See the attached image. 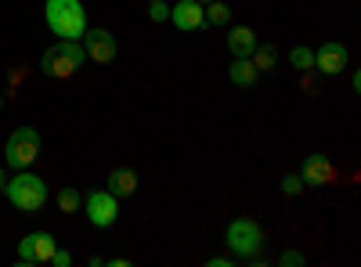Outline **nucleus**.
<instances>
[{"label":"nucleus","instance_id":"nucleus-1","mask_svg":"<svg viewBox=\"0 0 361 267\" xmlns=\"http://www.w3.org/2000/svg\"><path fill=\"white\" fill-rule=\"evenodd\" d=\"M44 22L58 40H80L87 33V8L80 0H47Z\"/></svg>","mask_w":361,"mask_h":267},{"label":"nucleus","instance_id":"nucleus-2","mask_svg":"<svg viewBox=\"0 0 361 267\" xmlns=\"http://www.w3.org/2000/svg\"><path fill=\"white\" fill-rule=\"evenodd\" d=\"M4 195H8V202L15 206V210H22V213H40L44 206H47V185H44V177L29 173V170H18L15 177H8Z\"/></svg>","mask_w":361,"mask_h":267},{"label":"nucleus","instance_id":"nucleus-3","mask_svg":"<svg viewBox=\"0 0 361 267\" xmlns=\"http://www.w3.org/2000/svg\"><path fill=\"white\" fill-rule=\"evenodd\" d=\"M83 62H87V51H83L80 40H58V44H51V47L40 54V69H44V76H51V80H69V76H76V73L83 69Z\"/></svg>","mask_w":361,"mask_h":267},{"label":"nucleus","instance_id":"nucleus-4","mask_svg":"<svg viewBox=\"0 0 361 267\" xmlns=\"http://www.w3.org/2000/svg\"><path fill=\"white\" fill-rule=\"evenodd\" d=\"M224 246L238 256V260H257L264 249V228L253 217H235L224 231Z\"/></svg>","mask_w":361,"mask_h":267},{"label":"nucleus","instance_id":"nucleus-5","mask_svg":"<svg viewBox=\"0 0 361 267\" xmlns=\"http://www.w3.org/2000/svg\"><path fill=\"white\" fill-rule=\"evenodd\" d=\"M40 156V130L37 127H18L4 144V163L15 170H29Z\"/></svg>","mask_w":361,"mask_h":267},{"label":"nucleus","instance_id":"nucleus-6","mask_svg":"<svg viewBox=\"0 0 361 267\" xmlns=\"http://www.w3.org/2000/svg\"><path fill=\"white\" fill-rule=\"evenodd\" d=\"M83 213L94 228H112L119 221V199L109 192V188H98V192H87L83 195Z\"/></svg>","mask_w":361,"mask_h":267},{"label":"nucleus","instance_id":"nucleus-7","mask_svg":"<svg viewBox=\"0 0 361 267\" xmlns=\"http://www.w3.org/2000/svg\"><path fill=\"white\" fill-rule=\"evenodd\" d=\"M54 249H58V242H54L51 231H29V235H22V242H18V263L22 267L51 263V253Z\"/></svg>","mask_w":361,"mask_h":267},{"label":"nucleus","instance_id":"nucleus-8","mask_svg":"<svg viewBox=\"0 0 361 267\" xmlns=\"http://www.w3.org/2000/svg\"><path fill=\"white\" fill-rule=\"evenodd\" d=\"M80 44H83V51H87V58L90 62H98V66H109V62H116V37L109 33V29H98V25H87V33L80 37Z\"/></svg>","mask_w":361,"mask_h":267},{"label":"nucleus","instance_id":"nucleus-9","mask_svg":"<svg viewBox=\"0 0 361 267\" xmlns=\"http://www.w3.org/2000/svg\"><path fill=\"white\" fill-rule=\"evenodd\" d=\"M300 181H304V188H325V185H333L336 181V166L329 156L314 152L304 159V170H300Z\"/></svg>","mask_w":361,"mask_h":267},{"label":"nucleus","instance_id":"nucleus-10","mask_svg":"<svg viewBox=\"0 0 361 267\" xmlns=\"http://www.w3.org/2000/svg\"><path fill=\"white\" fill-rule=\"evenodd\" d=\"M170 22L180 33H199V29H206V11H202L199 0H177L170 8Z\"/></svg>","mask_w":361,"mask_h":267},{"label":"nucleus","instance_id":"nucleus-11","mask_svg":"<svg viewBox=\"0 0 361 267\" xmlns=\"http://www.w3.org/2000/svg\"><path fill=\"white\" fill-rule=\"evenodd\" d=\"M314 69H318L322 76H340V73L347 69V47H343L340 40L322 44V47L314 51Z\"/></svg>","mask_w":361,"mask_h":267},{"label":"nucleus","instance_id":"nucleus-12","mask_svg":"<svg viewBox=\"0 0 361 267\" xmlns=\"http://www.w3.org/2000/svg\"><path fill=\"white\" fill-rule=\"evenodd\" d=\"M109 192H112L116 199H130V195L137 192V173H134L130 166L109 170Z\"/></svg>","mask_w":361,"mask_h":267},{"label":"nucleus","instance_id":"nucleus-13","mask_svg":"<svg viewBox=\"0 0 361 267\" xmlns=\"http://www.w3.org/2000/svg\"><path fill=\"white\" fill-rule=\"evenodd\" d=\"M253 47H257V33H253L250 25H231L228 29V51L235 58H250Z\"/></svg>","mask_w":361,"mask_h":267},{"label":"nucleus","instance_id":"nucleus-14","mask_svg":"<svg viewBox=\"0 0 361 267\" xmlns=\"http://www.w3.org/2000/svg\"><path fill=\"white\" fill-rule=\"evenodd\" d=\"M228 80L235 87H253L260 80V73H257V66L250 62V58H235V62L228 66Z\"/></svg>","mask_w":361,"mask_h":267},{"label":"nucleus","instance_id":"nucleus-15","mask_svg":"<svg viewBox=\"0 0 361 267\" xmlns=\"http://www.w3.org/2000/svg\"><path fill=\"white\" fill-rule=\"evenodd\" d=\"M250 62L257 66L260 76H264V73H275V69H279V51H275V44H260V40H257Z\"/></svg>","mask_w":361,"mask_h":267},{"label":"nucleus","instance_id":"nucleus-16","mask_svg":"<svg viewBox=\"0 0 361 267\" xmlns=\"http://www.w3.org/2000/svg\"><path fill=\"white\" fill-rule=\"evenodd\" d=\"M289 66H293L296 73H311V69H314V51H311L307 44H296V47L289 51Z\"/></svg>","mask_w":361,"mask_h":267},{"label":"nucleus","instance_id":"nucleus-17","mask_svg":"<svg viewBox=\"0 0 361 267\" xmlns=\"http://www.w3.org/2000/svg\"><path fill=\"white\" fill-rule=\"evenodd\" d=\"M202 11H206V25H228L231 22V8L224 0H209V4H202Z\"/></svg>","mask_w":361,"mask_h":267},{"label":"nucleus","instance_id":"nucleus-18","mask_svg":"<svg viewBox=\"0 0 361 267\" xmlns=\"http://www.w3.org/2000/svg\"><path fill=\"white\" fill-rule=\"evenodd\" d=\"M54 202H58V210H62V213H80L83 195H80V188H62Z\"/></svg>","mask_w":361,"mask_h":267},{"label":"nucleus","instance_id":"nucleus-19","mask_svg":"<svg viewBox=\"0 0 361 267\" xmlns=\"http://www.w3.org/2000/svg\"><path fill=\"white\" fill-rule=\"evenodd\" d=\"M148 18H152V22H166L170 18V4H166V0H152V4H148Z\"/></svg>","mask_w":361,"mask_h":267},{"label":"nucleus","instance_id":"nucleus-20","mask_svg":"<svg viewBox=\"0 0 361 267\" xmlns=\"http://www.w3.org/2000/svg\"><path fill=\"white\" fill-rule=\"evenodd\" d=\"M304 192V181H300V173H289V177H282V195H300Z\"/></svg>","mask_w":361,"mask_h":267},{"label":"nucleus","instance_id":"nucleus-21","mask_svg":"<svg viewBox=\"0 0 361 267\" xmlns=\"http://www.w3.org/2000/svg\"><path fill=\"white\" fill-rule=\"evenodd\" d=\"M279 263H286V267H300V263H304V253L289 249V253H282V256H279Z\"/></svg>","mask_w":361,"mask_h":267},{"label":"nucleus","instance_id":"nucleus-22","mask_svg":"<svg viewBox=\"0 0 361 267\" xmlns=\"http://www.w3.org/2000/svg\"><path fill=\"white\" fill-rule=\"evenodd\" d=\"M51 263H54V267H69V263H73V253H66V249H54V253H51Z\"/></svg>","mask_w":361,"mask_h":267},{"label":"nucleus","instance_id":"nucleus-23","mask_svg":"<svg viewBox=\"0 0 361 267\" xmlns=\"http://www.w3.org/2000/svg\"><path fill=\"white\" fill-rule=\"evenodd\" d=\"M206 263H209V267H231L235 260H228V256H214V260H206Z\"/></svg>","mask_w":361,"mask_h":267},{"label":"nucleus","instance_id":"nucleus-24","mask_svg":"<svg viewBox=\"0 0 361 267\" xmlns=\"http://www.w3.org/2000/svg\"><path fill=\"white\" fill-rule=\"evenodd\" d=\"M4 185H8V170H4V163H0V192H4Z\"/></svg>","mask_w":361,"mask_h":267},{"label":"nucleus","instance_id":"nucleus-25","mask_svg":"<svg viewBox=\"0 0 361 267\" xmlns=\"http://www.w3.org/2000/svg\"><path fill=\"white\" fill-rule=\"evenodd\" d=\"M0 108H4V94H0Z\"/></svg>","mask_w":361,"mask_h":267},{"label":"nucleus","instance_id":"nucleus-26","mask_svg":"<svg viewBox=\"0 0 361 267\" xmlns=\"http://www.w3.org/2000/svg\"><path fill=\"white\" fill-rule=\"evenodd\" d=\"M199 4H209V0H199Z\"/></svg>","mask_w":361,"mask_h":267},{"label":"nucleus","instance_id":"nucleus-27","mask_svg":"<svg viewBox=\"0 0 361 267\" xmlns=\"http://www.w3.org/2000/svg\"><path fill=\"white\" fill-rule=\"evenodd\" d=\"M148 4H152V0H148Z\"/></svg>","mask_w":361,"mask_h":267}]
</instances>
